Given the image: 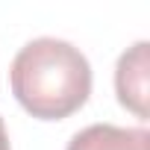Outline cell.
Here are the masks:
<instances>
[{
    "label": "cell",
    "mask_w": 150,
    "mask_h": 150,
    "mask_svg": "<svg viewBox=\"0 0 150 150\" xmlns=\"http://www.w3.org/2000/svg\"><path fill=\"white\" fill-rule=\"evenodd\" d=\"M0 150H12V147H9V135H6V127H3V118H0Z\"/></svg>",
    "instance_id": "cell-4"
},
{
    "label": "cell",
    "mask_w": 150,
    "mask_h": 150,
    "mask_svg": "<svg viewBox=\"0 0 150 150\" xmlns=\"http://www.w3.org/2000/svg\"><path fill=\"white\" fill-rule=\"evenodd\" d=\"M68 150H150V132L144 127L91 124L68 141Z\"/></svg>",
    "instance_id": "cell-3"
},
{
    "label": "cell",
    "mask_w": 150,
    "mask_h": 150,
    "mask_svg": "<svg viewBox=\"0 0 150 150\" xmlns=\"http://www.w3.org/2000/svg\"><path fill=\"white\" fill-rule=\"evenodd\" d=\"M12 94L41 121H62L74 115L91 94V65L62 38H33L24 44L9 71Z\"/></svg>",
    "instance_id": "cell-1"
},
{
    "label": "cell",
    "mask_w": 150,
    "mask_h": 150,
    "mask_svg": "<svg viewBox=\"0 0 150 150\" xmlns=\"http://www.w3.org/2000/svg\"><path fill=\"white\" fill-rule=\"evenodd\" d=\"M150 44L138 41L132 44L127 53H121L118 68H115V91L121 106H127L129 112H135L138 118H147V100H150Z\"/></svg>",
    "instance_id": "cell-2"
}]
</instances>
